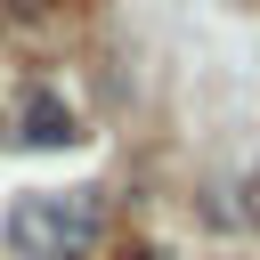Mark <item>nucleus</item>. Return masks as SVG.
<instances>
[{
    "mask_svg": "<svg viewBox=\"0 0 260 260\" xmlns=\"http://www.w3.org/2000/svg\"><path fill=\"white\" fill-rule=\"evenodd\" d=\"M16 138L24 146H81V114L41 81V89H24V114H16Z\"/></svg>",
    "mask_w": 260,
    "mask_h": 260,
    "instance_id": "2",
    "label": "nucleus"
},
{
    "mask_svg": "<svg viewBox=\"0 0 260 260\" xmlns=\"http://www.w3.org/2000/svg\"><path fill=\"white\" fill-rule=\"evenodd\" d=\"M106 236V195L98 187H24L0 211V244L16 260H89Z\"/></svg>",
    "mask_w": 260,
    "mask_h": 260,
    "instance_id": "1",
    "label": "nucleus"
},
{
    "mask_svg": "<svg viewBox=\"0 0 260 260\" xmlns=\"http://www.w3.org/2000/svg\"><path fill=\"white\" fill-rule=\"evenodd\" d=\"M8 8H16V16H49L57 0H8Z\"/></svg>",
    "mask_w": 260,
    "mask_h": 260,
    "instance_id": "3",
    "label": "nucleus"
}]
</instances>
